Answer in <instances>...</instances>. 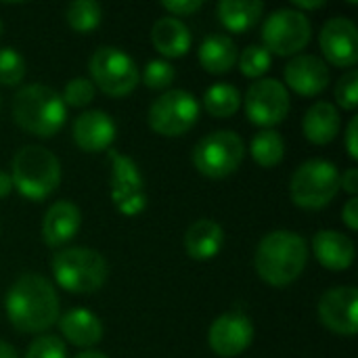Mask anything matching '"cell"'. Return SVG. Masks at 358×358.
<instances>
[{
    "label": "cell",
    "instance_id": "cell-6",
    "mask_svg": "<svg viewBox=\"0 0 358 358\" xmlns=\"http://www.w3.org/2000/svg\"><path fill=\"white\" fill-rule=\"evenodd\" d=\"M340 191V170L327 159H308L296 168L289 180V195L298 208L323 210Z\"/></svg>",
    "mask_w": 358,
    "mask_h": 358
},
{
    "label": "cell",
    "instance_id": "cell-29",
    "mask_svg": "<svg viewBox=\"0 0 358 358\" xmlns=\"http://www.w3.org/2000/svg\"><path fill=\"white\" fill-rule=\"evenodd\" d=\"M239 69L245 78L260 80L273 63V55L262 46V44H250L248 48L241 50V57L237 59Z\"/></svg>",
    "mask_w": 358,
    "mask_h": 358
},
{
    "label": "cell",
    "instance_id": "cell-17",
    "mask_svg": "<svg viewBox=\"0 0 358 358\" xmlns=\"http://www.w3.org/2000/svg\"><path fill=\"white\" fill-rule=\"evenodd\" d=\"M285 88L300 96H317L329 84V67L315 55H298L285 65Z\"/></svg>",
    "mask_w": 358,
    "mask_h": 358
},
{
    "label": "cell",
    "instance_id": "cell-12",
    "mask_svg": "<svg viewBox=\"0 0 358 358\" xmlns=\"http://www.w3.org/2000/svg\"><path fill=\"white\" fill-rule=\"evenodd\" d=\"M245 115L252 124L271 130L281 124L289 113V90L275 78L256 80L245 92Z\"/></svg>",
    "mask_w": 358,
    "mask_h": 358
},
{
    "label": "cell",
    "instance_id": "cell-9",
    "mask_svg": "<svg viewBox=\"0 0 358 358\" xmlns=\"http://www.w3.org/2000/svg\"><path fill=\"white\" fill-rule=\"evenodd\" d=\"M313 25L308 17L296 8H279L271 13L262 25V46L271 55L292 57L304 50L310 42Z\"/></svg>",
    "mask_w": 358,
    "mask_h": 358
},
{
    "label": "cell",
    "instance_id": "cell-2",
    "mask_svg": "<svg viewBox=\"0 0 358 358\" xmlns=\"http://www.w3.org/2000/svg\"><path fill=\"white\" fill-rule=\"evenodd\" d=\"M308 245L294 231H273L264 235L256 248L254 266L258 277L271 287L292 285L306 268Z\"/></svg>",
    "mask_w": 358,
    "mask_h": 358
},
{
    "label": "cell",
    "instance_id": "cell-15",
    "mask_svg": "<svg viewBox=\"0 0 358 358\" xmlns=\"http://www.w3.org/2000/svg\"><path fill=\"white\" fill-rule=\"evenodd\" d=\"M319 44L325 59L336 67H355L358 61V29L346 17L329 19L321 34Z\"/></svg>",
    "mask_w": 358,
    "mask_h": 358
},
{
    "label": "cell",
    "instance_id": "cell-27",
    "mask_svg": "<svg viewBox=\"0 0 358 358\" xmlns=\"http://www.w3.org/2000/svg\"><path fill=\"white\" fill-rule=\"evenodd\" d=\"M252 159L262 168H275L283 162L285 141L277 130H262L252 138L250 145Z\"/></svg>",
    "mask_w": 358,
    "mask_h": 358
},
{
    "label": "cell",
    "instance_id": "cell-38",
    "mask_svg": "<svg viewBox=\"0 0 358 358\" xmlns=\"http://www.w3.org/2000/svg\"><path fill=\"white\" fill-rule=\"evenodd\" d=\"M357 136H358V120L357 117H352V120H350V124H348V128H346V149H348V155H350L352 159H358Z\"/></svg>",
    "mask_w": 358,
    "mask_h": 358
},
{
    "label": "cell",
    "instance_id": "cell-31",
    "mask_svg": "<svg viewBox=\"0 0 358 358\" xmlns=\"http://www.w3.org/2000/svg\"><path fill=\"white\" fill-rule=\"evenodd\" d=\"M174 80H176V69L164 59L149 61L143 71V82L151 90H166L174 84Z\"/></svg>",
    "mask_w": 358,
    "mask_h": 358
},
{
    "label": "cell",
    "instance_id": "cell-14",
    "mask_svg": "<svg viewBox=\"0 0 358 358\" xmlns=\"http://www.w3.org/2000/svg\"><path fill=\"white\" fill-rule=\"evenodd\" d=\"M358 289L352 285H342L325 292L319 302L321 323L344 338H352L358 331Z\"/></svg>",
    "mask_w": 358,
    "mask_h": 358
},
{
    "label": "cell",
    "instance_id": "cell-25",
    "mask_svg": "<svg viewBox=\"0 0 358 358\" xmlns=\"http://www.w3.org/2000/svg\"><path fill=\"white\" fill-rule=\"evenodd\" d=\"M264 13L260 0H222L216 6L218 21L233 34H243L252 29Z\"/></svg>",
    "mask_w": 358,
    "mask_h": 358
},
{
    "label": "cell",
    "instance_id": "cell-19",
    "mask_svg": "<svg viewBox=\"0 0 358 358\" xmlns=\"http://www.w3.org/2000/svg\"><path fill=\"white\" fill-rule=\"evenodd\" d=\"M313 252H315L317 260L321 262V266H325L334 273L348 271L357 256V248H355L352 239L342 235L340 231H331V229L319 231L313 237Z\"/></svg>",
    "mask_w": 358,
    "mask_h": 358
},
{
    "label": "cell",
    "instance_id": "cell-34",
    "mask_svg": "<svg viewBox=\"0 0 358 358\" xmlns=\"http://www.w3.org/2000/svg\"><path fill=\"white\" fill-rule=\"evenodd\" d=\"M25 358H67V348L57 336H40L29 344Z\"/></svg>",
    "mask_w": 358,
    "mask_h": 358
},
{
    "label": "cell",
    "instance_id": "cell-20",
    "mask_svg": "<svg viewBox=\"0 0 358 358\" xmlns=\"http://www.w3.org/2000/svg\"><path fill=\"white\" fill-rule=\"evenodd\" d=\"M63 338L78 348H92L103 340V323L88 308H73L59 317Z\"/></svg>",
    "mask_w": 358,
    "mask_h": 358
},
{
    "label": "cell",
    "instance_id": "cell-4",
    "mask_svg": "<svg viewBox=\"0 0 358 358\" xmlns=\"http://www.w3.org/2000/svg\"><path fill=\"white\" fill-rule=\"evenodd\" d=\"M10 180L13 189H17L21 197L42 201L61 185V162L46 147L25 145L13 157Z\"/></svg>",
    "mask_w": 358,
    "mask_h": 358
},
{
    "label": "cell",
    "instance_id": "cell-35",
    "mask_svg": "<svg viewBox=\"0 0 358 358\" xmlns=\"http://www.w3.org/2000/svg\"><path fill=\"white\" fill-rule=\"evenodd\" d=\"M203 2L201 0H166L162 2V8L168 10L170 17H191L197 10H201Z\"/></svg>",
    "mask_w": 358,
    "mask_h": 358
},
{
    "label": "cell",
    "instance_id": "cell-41",
    "mask_svg": "<svg viewBox=\"0 0 358 358\" xmlns=\"http://www.w3.org/2000/svg\"><path fill=\"white\" fill-rule=\"evenodd\" d=\"M0 358H19V355H17V350L10 344L0 340Z\"/></svg>",
    "mask_w": 358,
    "mask_h": 358
},
{
    "label": "cell",
    "instance_id": "cell-43",
    "mask_svg": "<svg viewBox=\"0 0 358 358\" xmlns=\"http://www.w3.org/2000/svg\"><path fill=\"white\" fill-rule=\"evenodd\" d=\"M2 31H4V23L0 21V36H2Z\"/></svg>",
    "mask_w": 358,
    "mask_h": 358
},
{
    "label": "cell",
    "instance_id": "cell-42",
    "mask_svg": "<svg viewBox=\"0 0 358 358\" xmlns=\"http://www.w3.org/2000/svg\"><path fill=\"white\" fill-rule=\"evenodd\" d=\"M76 358H109L107 355L99 352V350H86V352H80Z\"/></svg>",
    "mask_w": 358,
    "mask_h": 358
},
{
    "label": "cell",
    "instance_id": "cell-5",
    "mask_svg": "<svg viewBox=\"0 0 358 358\" xmlns=\"http://www.w3.org/2000/svg\"><path fill=\"white\" fill-rule=\"evenodd\" d=\"M52 277L57 285L71 294H94L107 277V260L90 248H65L52 258Z\"/></svg>",
    "mask_w": 358,
    "mask_h": 358
},
{
    "label": "cell",
    "instance_id": "cell-30",
    "mask_svg": "<svg viewBox=\"0 0 358 358\" xmlns=\"http://www.w3.org/2000/svg\"><path fill=\"white\" fill-rule=\"evenodd\" d=\"M23 76H25V59L13 46L0 48V84L17 86L23 80Z\"/></svg>",
    "mask_w": 358,
    "mask_h": 358
},
{
    "label": "cell",
    "instance_id": "cell-11",
    "mask_svg": "<svg viewBox=\"0 0 358 358\" xmlns=\"http://www.w3.org/2000/svg\"><path fill=\"white\" fill-rule=\"evenodd\" d=\"M109 159H111L109 193L115 210L130 218L138 216L147 208V193L136 162L113 149H109Z\"/></svg>",
    "mask_w": 358,
    "mask_h": 358
},
{
    "label": "cell",
    "instance_id": "cell-18",
    "mask_svg": "<svg viewBox=\"0 0 358 358\" xmlns=\"http://www.w3.org/2000/svg\"><path fill=\"white\" fill-rule=\"evenodd\" d=\"M82 224L80 208L67 199L55 201L42 218V239L48 248H61L69 243Z\"/></svg>",
    "mask_w": 358,
    "mask_h": 358
},
{
    "label": "cell",
    "instance_id": "cell-8",
    "mask_svg": "<svg viewBox=\"0 0 358 358\" xmlns=\"http://www.w3.org/2000/svg\"><path fill=\"white\" fill-rule=\"evenodd\" d=\"M92 84L109 96L130 94L141 80L134 59L117 46H101L92 52L88 61Z\"/></svg>",
    "mask_w": 358,
    "mask_h": 358
},
{
    "label": "cell",
    "instance_id": "cell-36",
    "mask_svg": "<svg viewBox=\"0 0 358 358\" xmlns=\"http://www.w3.org/2000/svg\"><path fill=\"white\" fill-rule=\"evenodd\" d=\"M342 218H344V224L355 233L358 231V199L357 197H350L342 210Z\"/></svg>",
    "mask_w": 358,
    "mask_h": 358
},
{
    "label": "cell",
    "instance_id": "cell-40",
    "mask_svg": "<svg viewBox=\"0 0 358 358\" xmlns=\"http://www.w3.org/2000/svg\"><path fill=\"white\" fill-rule=\"evenodd\" d=\"M13 191V180H10V174L0 170V199H4L6 195H10Z\"/></svg>",
    "mask_w": 358,
    "mask_h": 358
},
{
    "label": "cell",
    "instance_id": "cell-10",
    "mask_svg": "<svg viewBox=\"0 0 358 358\" xmlns=\"http://www.w3.org/2000/svg\"><path fill=\"white\" fill-rule=\"evenodd\" d=\"M199 101L195 94L174 88L157 96L149 109V126L162 136H182L199 120Z\"/></svg>",
    "mask_w": 358,
    "mask_h": 358
},
{
    "label": "cell",
    "instance_id": "cell-22",
    "mask_svg": "<svg viewBox=\"0 0 358 358\" xmlns=\"http://www.w3.org/2000/svg\"><path fill=\"white\" fill-rule=\"evenodd\" d=\"M224 245V229L210 218L195 220L185 235V250L195 260H212Z\"/></svg>",
    "mask_w": 358,
    "mask_h": 358
},
{
    "label": "cell",
    "instance_id": "cell-13",
    "mask_svg": "<svg viewBox=\"0 0 358 358\" xmlns=\"http://www.w3.org/2000/svg\"><path fill=\"white\" fill-rule=\"evenodd\" d=\"M254 342V323L241 313L220 315L210 331L208 344L212 352L220 358H235L243 355Z\"/></svg>",
    "mask_w": 358,
    "mask_h": 358
},
{
    "label": "cell",
    "instance_id": "cell-39",
    "mask_svg": "<svg viewBox=\"0 0 358 358\" xmlns=\"http://www.w3.org/2000/svg\"><path fill=\"white\" fill-rule=\"evenodd\" d=\"M325 4H327L325 0H296L292 4V8H296V10L306 15V10H317V8H323Z\"/></svg>",
    "mask_w": 358,
    "mask_h": 358
},
{
    "label": "cell",
    "instance_id": "cell-24",
    "mask_svg": "<svg viewBox=\"0 0 358 358\" xmlns=\"http://www.w3.org/2000/svg\"><path fill=\"white\" fill-rule=\"evenodd\" d=\"M239 50L233 38L224 34H212L208 36L199 46V63L208 73L220 76L231 71L237 65Z\"/></svg>",
    "mask_w": 358,
    "mask_h": 358
},
{
    "label": "cell",
    "instance_id": "cell-28",
    "mask_svg": "<svg viewBox=\"0 0 358 358\" xmlns=\"http://www.w3.org/2000/svg\"><path fill=\"white\" fill-rule=\"evenodd\" d=\"M67 25L78 34H88L101 25L103 8L94 0H73L65 13Z\"/></svg>",
    "mask_w": 358,
    "mask_h": 358
},
{
    "label": "cell",
    "instance_id": "cell-7",
    "mask_svg": "<svg viewBox=\"0 0 358 358\" xmlns=\"http://www.w3.org/2000/svg\"><path fill=\"white\" fill-rule=\"evenodd\" d=\"M245 157V143L233 130H216L203 136L193 149V166L208 178H227L239 170Z\"/></svg>",
    "mask_w": 358,
    "mask_h": 358
},
{
    "label": "cell",
    "instance_id": "cell-3",
    "mask_svg": "<svg viewBox=\"0 0 358 358\" xmlns=\"http://www.w3.org/2000/svg\"><path fill=\"white\" fill-rule=\"evenodd\" d=\"M13 117L19 128L38 138L55 136L65 120L67 107L57 90L46 84H27L13 99Z\"/></svg>",
    "mask_w": 358,
    "mask_h": 358
},
{
    "label": "cell",
    "instance_id": "cell-1",
    "mask_svg": "<svg viewBox=\"0 0 358 358\" xmlns=\"http://www.w3.org/2000/svg\"><path fill=\"white\" fill-rule=\"evenodd\" d=\"M4 310L10 325L23 334H42L59 321V296L42 275L19 277L4 296Z\"/></svg>",
    "mask_w": 358,
    "mask_h": 358
},
{
    "label": "cell",
    "instance_id": "cell-37",
    "mask_svg": "<svg viewBox=\"0 0 358 358\" xmlns=\"http://www.w3.org/2000/svg\"><path fill=\"white\" fill-rule=\"evenodd\" d=\"M340 189L346 191L350 197H357L358 193V170L348 168L344 174H340Z\"/></svg>",
    "mask_w": 358,
    "mask_h": 358
},
{
    "label": "cell",
    "instance_id": "cell-32",
    "mask_svg": "<svg viewBox=\"0 0 358 358\" xmlns=\"http://www.w3.org/2000/svg\"><path fill=\"white\" fill-rule=\"evenodd\" d=\"M65 107H86L94 99V84L88 78H73L65 84V90L61 94Z\"/></svg>",
    "mask_w": 358,
    "mask_h": 358
},
{
    "label": "cell",
    "instance_id": "cell-33",
    "mask_svg": "<svg viewBox=\"0 0 358 358\" xmlns=\"http://www.w3.org/2000/svg\"><path fill=\"white\" fill-rule=\"evenodd\" d=\"M336 101L342 109L355 111L358 107V71L350 69L346 71L336 86Z\"/></svg>",
    "mask_w": 358,
    "mask_h": 358
},
{
    "label": "cell",
    "instance_id": "cell-16",
    "mask_svg": "<svg viewBox=\"0 0 358 358\" xmlns=\"http://www.w3.org/2000/svg\"><path fill=\"white\" fill-rule=\"evenodd\" d=\"M71 136H73V143L84 153H101V151L111 149L117 136V126L109 113L101 109H90L76 117Z\"/></svg>",
    "mask_w": 358,
    "mask_h": 358
},
{
    "label": "cell",
    "instance_id": "cell-21",
    "mask_svg": "<svg viewBox=\"0 0 358 358\" xmlns=\"http://www.w3.org/2000/svg\"><path fill=\"white\" fill-rule=\"evenodd\" d=\"M151 42L159 55L166 59H178L185 57L191 48V31L189 27L176 19V17H162L151 27Z\"/></svg>",
    "mask_w": 358,
    "mask_h": 358
},
{
    "label": "cell",
    "instance_id": "cell-23",
    "mask_svg": "<svg viewBox=\"0 0 358 358\" xmlns=\"http://www.w3.org/2000/svg\"><path fill=\"white\" fill-rule=\"evenodd\" d=\"M304 136L315 145H329L340 132V111L336 105L319 101L315 103L302 120Z\"/></svg>",
    "mask_w": 358,
    "mask_h": 358
},
{
    "label": "cell",
    "instance_id": "cell-26",
    "mask_svg": "<svg viewBox=\"0 0 358 358\" xmlns=\"http://www.w3.org/2000/svg\"><path fill=\"white\" fill-rule=\"evenodd\" d=\"M203 107L216 120L233 117L241 107V92L229 82H216L203 92Z\"/></svg>",
    "mask_w": 358,
    "mask_h": 358
}]
</instances>
